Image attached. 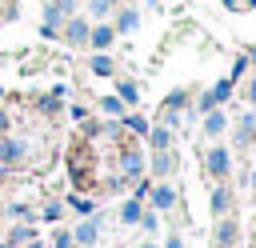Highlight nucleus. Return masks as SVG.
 Wrapping results in <instances>:
<instances>
[{
	"label": "nucleus",
	"instance_id": "nucleus-1",
	"mask_svg": "<svg viewBox=\"0 0 256 248\" xmlns=\"http://www.w3.org/2000/svg\"><path fill=\"white\" fill-rule=\"evenodd\" d=\"M20 160H24V144L12 140V136H4L0 140V164H20Z\"/></svg>",
	"mask_w": 256,
	"mask_h": 248
},
{
	"label": "nucleus",
	"instance_id": "nucleus-2",
	"mask_svg": "<svg viewBox=\"0 0 256 248\" xmlns=\"http://www.w3.org/2000/svg\"><path fill=\"white\" fill-rule=\"evenodd\" d=\"M120 168H124V176H128V180H136V176H140V168H144L140 152H136V148H124V156H120Z\"/></svg>",
	"mask_w": 256,
	"mask_h": 248
},
{
	"label": "nucleus",
	"instance_id": "nucleus-3",
	"mask_svg": "<svg viewBox=\"0 0 256 248\" xmlns=\"http://www.w3.org/2000/svg\"><path fill=\"white\" fill-rule=\"evenodd\" d=\"M208 172L212 176H228V152L224 148H212L208 152Z\"/></svg>",
	"mask_w": 256,
	"mask_h": 248
},
{
	"label": "nucleus",
	"instance_id": "nucleus-4",
	"mask_svg": "<svg viewBox=\"0 0 256 248\" xmlns=\"http://www.w3.org/2000/svg\"><path fill=\"white\" fill-rule=\"evenodd\" d=\"M152 204H156L160 212H168V208L176 204V192H172L168 184H156V188H152Z\"/></svg>",
	"mask_w": 256,
	"mask_h": 248
},
{
	"label": "nucleus",
	"instance_id": "nucleus-5",
	"mask_svg": "<svg viewBox=\"0 0 256 248\" xmlns=\"http://www.w3.org/2000/svg\"><path fill=\"white\" fill-rule=\"evenodd\" d=\"M88 20H68V44H84L88 40Z\"/></svg>",
	"mask_w": 256,
	"mask_h": 248
},
{
	"label": "nucleus",
	"instance_id": "nucleus-6",
	"mask_svg": "<svg viewBox=\"0 0 256 248\" xmlns=\"http://www.w3.org/2000/svg\"><path fill=\"white\" fill-rule=\"evenodd\" d=\"M96 232H100V220H84V224L76 228V236H72V240H80V244H92V240H96Z\"/></svg>",
	"mask_w": 256,
	"mask_h": 248
},
{
	"label": "nucleus",
	"instance_id": "nucleus-7",
	"mask_svg": "<svg viewBox=\"0 0 256 248\" xmlns=\"http://www.w3.org/2000/svg\"><path fill=\"white\" fill-rule=\"evenodd\" d=\"M112 36H116V32H112V28H104V24L88 32V40H92V48H108V44H112Z\"/></svg>",
	"mask_w": 256,
	"mask_h": 248
},
{
	"label": "nucleus",
	"instance_id": "nucleus-8",
	"mask_svg": "<svg viewBox=\"0 0 256 248\" xmlns=\"http://www.w3.org/2000/svg\"><path fill=\"white\" fill-rule=\"evenodd\" d=\"M228 204H232V192H228V188H216V192H212V212H216V216H224V212H228Z\"/></svg>",
	"mask_w": 256,
	"mask_h": 248
},
{
	"label": "nucleus",
	"instance_id": "nucleus-9",
	"mask_svg": "<svg viewBox=\"0 0 256 248\" xmlns=\"http://www.w3.org/2000/svg\"><path fill=\"white\" fill-rule=\"evenodd\" d=\"M216 244H220V248H232V244H236V224H232V220H224V224H220Z\"/></svg>",
	"mask_w": 256,
	"mask_h": 248
},
{
	"label": "nucleus",
	"instance_id": "nucleus-10",
	"mask_svg": "<svg viewBox=\"0 0 256 248\" xmlns=\"http://www.w3.org/2000/svg\"><path fill=\"white\" fill-rule=\"evenodd\" d=\"M204 132H208V136H220V132H224V112H208Z\"/></svg>",
	"mask_w": 256,
	"mask_h": 248
},
{
	"label": "nucleus",
	"instance_id": "nucleus-11",
	"mask_svg": "<svg viewBox=\"0 0 256 248\" xmlns=\"http://www.w3.org/2000/svg\"><path fill=\"white\" fill-rule=\"evenodd\" d=\"M140 216H144V212H140V200H128V204L120 208V220H124V224H136Z\"/></svg>",
	"mask_w": 256,
	"mask_h": 248
},
{
	"label": "nucleus",
	"instance_id": "nucleus-12",
	"mask_svg": "<svg viewBox=\"0 0 256 248\" xmlns=\"http://www.w3.org/2000/svg\"><path fill=\"white\" fill-rule=\"evenodd\" d=\"M252 132H256V116H244V120H240V132H236V140H240V144H248V140H252Z\"/></svg>",
	"mask_w": 256,
	"mask_h": 248
},
{
	"label": "nucleus",
	"instance_id": "nucleus-13",
	"mask_svg": "<svg viewBox=\"0 0 256 248\" xmlns=\"http://www.w3.org/2000/svg\"><path fill=\"white\" fill-rule=\"evenodd\" d=\"M152 168H156V176H164V172H172V168H176V160L168 156V148H164V152H156V164H152Z\"/></svg>",
	"mask_w": 256,
	"mask_h": 248
},
{
	"label": "nucleus",
	"instance_id": "nucleus-14",
	"mask_svg": "<svg viewBox=\"0 0 256 248\" xmlns=\"http://www.w3.org/2000/svg\"><path fill=\"white\" fill-rule=\"evenodd\" d=\"M168 140H172V136H168V128H156V132H152V148H156V152H164V148H168Z\"/></svg>",
	"mask_w": 256,
	"mask_h": 248
},
{
	"label": "nucleus",
	"instance_id": "nucleus-15",
	"mask_svg": "<svg viewBox=\"0 0 256 248\" xmlns=\"http://www.w3.org/2000/svg\"><path fill=\"white\" fill-rule=\"evenodd\" d=\"M8 240H12V244H28V240H32V228H28V224H20V228H12V236H8Z\"/></svg>",
	"mask_w": 256,
	"mask_h": 248
},
{
	"label": "nucleus",
	"instance_id": "nucleus-16",
	"mask_svg": "<svg viewBox=\"0 0 256 248\" xmlns=\"http://www.w3.org/2000/svg\"><path fill=\"white\" fill-rule=\"evenodd\" d=\"M140 20H136V12H120V20H116V28L120 32H128V28H136Z\"/></svg>",
	"mask_w": 256,
	"mask_h": 248
},
{
	"label": "nucleus",
	"instance_id": "nucleus-17",
	"mask_svg": "<svg viewBox=\"0 0 256 248\" xmlns=\"http://www.w3.org/2000/svg\"><path fill=\"white\" fill-rule=\"evenodd\" d=\"M92 72H96V76H108V72H112V60H108V56H96V60H92Z\"/></svg>",
	"mask_w": 256,
	"mask_h": 248
},
{
	"label": "nucleus",
	"instance_id": "nucleus-18",
	"mask_svg": "<svg viewBox=\"0 0 256 248\" xmlns=\"http://www.w3.org/2000/svg\"><path fill=\"white\" fill-rule=\"evenodd\" d=\"M120 100L136 104V84H132V80H120Z\"/></svg>",
	"mask_w": 256,
	"mask_h": 248
},
{
	"label": "nucleus",
	"instance_id": "nucleus-19",
	"mask_svg": "<svg viewBox=\"0 0 256 248\" xmlns=\"http://www.w3.org/2000/svg\"><path fill=\"white\" fill-rule=\"evenodd\" d=\"M100 108H104V112H112V116H116V112H120V108H124V104H120V96H104V100H100Z\"/></svg>",
	"mask_w": 256,
	"mask_h": 248
},
{
	"label": "nucleus",
	"instance_id": "nucleus-20",
	"mask_svg": "<svg viewBox=\"0 0 256 248\" xmlns=\"http://www.w3.org/2000/svg\"><path fill=\"white\" fill-rule=\"evenodd\" d=\"M128 128H132V132H148V120H144V116H128Z\"/></svg>",
	"mask_w": 256,
	"mask_h": 248
},
{
	"label": "nucleus",
	"instance_id": "nucleus-21",
	"mask_svg": "<svg viewBox=\"0 0 256 248\" xmlns=\"http://www.w3.org/2000/svg\"><path fill=\"white\" fill-rule=\"evenodd\" d=\"M52 244H56V248H72V232H64V228H60V232H56V240H52Z\"/></svg>",
	"mask_w": 256,
	"mask_h": 248
},
{
	"label": "nucleus",
	"instance_id": "nucleus-22",
	"mask_svg": "<svg viewBox=\"0 0 256 248\" xmlns=\"http://www.w3.org/2000/svg\"><path fill=\"white\" fill-rule=\"evenodd\" d=\"M112 4H116V0H92V8H96V12H108Z\"/></svg>",
	"mask_w": 256,
	"mask_h": 248
},
{
	"label": "nucleus",
	"instance_id": "nucleus-23",
	"mask_svg": "<svg viewBox=\"0 0 256 248\" xmlns=\"http://www.w3.org/2000/svg\"><path fill=\"white\" fill-rule=\"evenodd\" d=\"M164 248H184V244H180V236H168V244H164Z\"/></svg>",
	"mask_w": 256,
	"mask_h": 248
},
{
	"label": "nucleus",
	"instance_id": "nucleus-24",
	"mask_svg": "<svg viewBox=\"0 0 256 248\" xmlns=\"http://www.w3.org/2000/svg\"><path fill=\"white\" fill-rule=\"evenodd\" d=\"M248 100H252V104H256V80H252V84H248Z\"/></svg>",
	"mask_w": 256,
	"mask_h": 248
},
{
	"label": "nucleus",
	"instance_id": "nucleus-25",
	"mask_svg": "<svg viewBox=\"0 0 256 248\" xmlns=\"http://www.w3.org/2000/svg\"><path fill=\"white\" fill-rule=\"evenodd\" d=\"M0 132H8V116L4 112H0Z\"/></svg>",
	"mask_w": 256,
	"mask_h": 248
},
{
	"label": "nucleus",
	"instance_id": "nucleus-26",
	"mask_svg": "<svg viewBox=\"0 0 256 248\" xmlns=\"http://www.w3.org/2000/svg\"><path fill=\"white\" fill-rule=\"evenodd\" d=\"M140 248H156V244H140Z\"/></svg>",
	"mask_w": 256,
	"mask_h": 248
},
{
	"label": "nucleus",
	"instance_id": "nucleus-27",
	"mask_svg": "<svg viewBox=\"0 0 256 248\" xmlns=\"http://www.w3.org/2000/svg\"><path fill=\"white\" fill-rule=\"evenodd\" d=\"M252 60H256V48H252Z\"/></svg>",
	"mask_w": 256,
	"mask_h": 248
},
{
	"label": "nucleus",
	"instance_id": "nucleus-28",
	"mask_svg": "<svg viewBox=\"0 0 256 248\" xmlns=\"http://www.w3.org/2000/svg\"><path fill=\"white\" fill-rule=\"evenodd\" d=\"M252 184H256V172H252Z\"/></svg>",
	"mask_w": 256,
	"mask_h": 248
}]
</instances>
